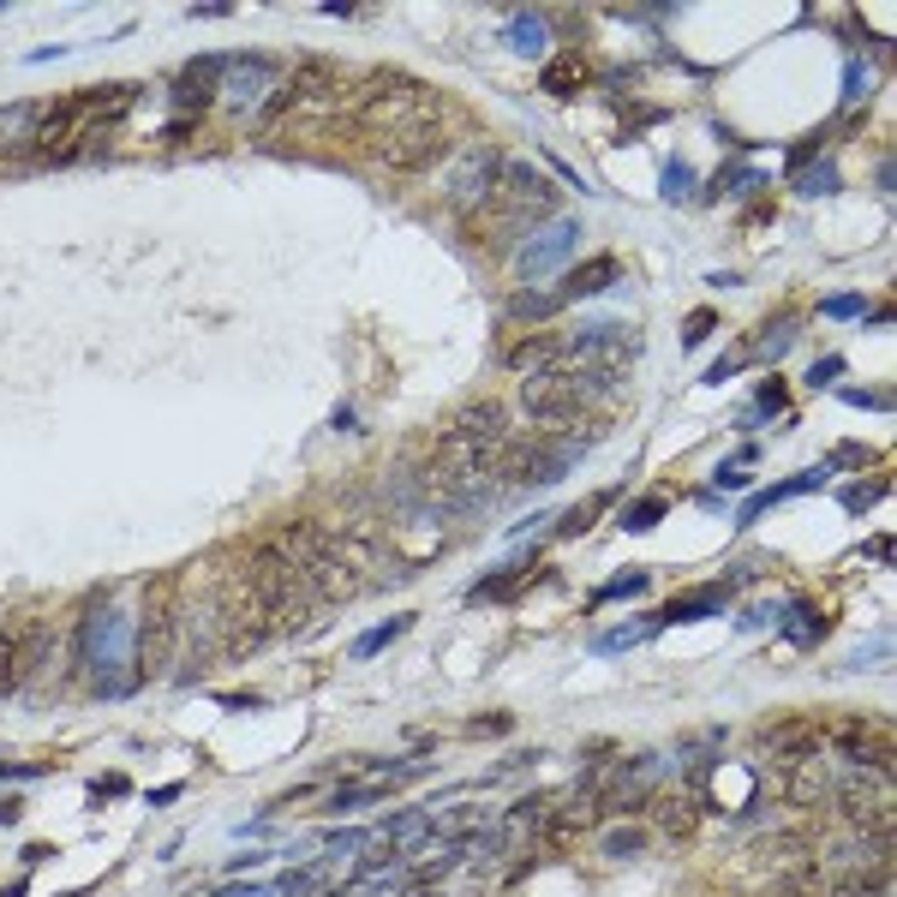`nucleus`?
<instances>
[{"label": "nucleus", "mask_w": 897, "mask_h": 897, "mask_svg": "<svg viewBox=\"0 0 897 897\" xmlns=\"http://www.w3.org/2000/svg\"><path fill=\"white\" fill-rule=\"evenodd\" d=\"M407 897H431V886H413V892H407Z\"/></svg>", "instance_id": "53"}, {"label": "nucleus", "mask_w": 897, "mask_h": 897, "mask_svg": "<svg viewBox=\"0 0 897 897\" xmlns=\"http://www.w3.org/2000/svg\"><path fill=\"white\" fill-rule=\"evenodd\" d=\"M598 850L610 855V862H634L640 850H646V831L640 826H622V831H605V838H598Z\"/></svg>", "instance_id": "32"}, {"label": "nucleus", "mask_w": 897, "mask_h": 897, "mask_svg": "<svg viewBox=\"0 0 897 897\" xmlns=\"http://www.w3.org/2000/svg\"><path fill=\"white\" fill-rule=\"evenodd\" d=\"M503 43L515 48V55H527V60H545V48H550V19H545V12H521V19L503 24Z\"/></svg>", "instance_id": "22"}, {"label": "nucleus", "mask_w": 897, "mask_h": 897, "mask_svg": "<svg viewBox=\"0 0 897 897\" xmlns=\"http://www.w3.org/2000/svg\"><path fill=\"white\" fill-rule=\"evenodd\" d=\"M838 377H843V359L826 353V359H814V371H807V389H831Z\"/></svg>", "instance_id": "42"}, {"label": "nucleus", "mask_w": 897, "mask_h": 897, "mask_svg": "<svg viewBox=\"0 0 897 897\" xmlns=\"http://www.w3.org/2000/svg\"><path fill=\"white\" fill-rule=\"evenodd\" d=\"M276 545L288 550V562L300 569L312 605H348V598L359 593V574L348 569V557H341V545H336V533H329V527H317V521H293V527H281Z\"/></svg>", "instance_id": "3"}, {"label": "nucleus", "mask_w": 897, "mask_h": 897, "mask_svg": "<svg viewBox=\"0 0 897 897\" xmlns=\"http://www.w3.org/2000/svg\"><path fill=\"white\" fill-rule=\"evenodd\" d=\"M426 114H438V96H431L419 79H407V72H377L371 84H359L353 96V132H401V126L426 120Z\"/></svg>", "instance_id": "4"}, {"label": "nucleus", "mask_w": 897, "mask_h": 897, "mask_svg": "<svg viewBox=\"0 0 897 897\" xmlns=\"http://www.w3.org/2000/svg\"><path fill=\"white\" fill-rule=\"evenodd\" d=\"M521 413L545 438H574V419H586V407H581V389H574L569 371H545V377L521 383Z\"/></svg>", "instance_id": "8"}, {"label": "nucleus", "mask_w": 897, "mask_h": 897, "mask_svg": "<svg viewBox=\"0 0 897 897\" xmlns=\"http://www.w3.org/2000/svg\"><path fill=\"white\" fill-rule=\"evenodd\" d=\"M617 497H622V491H598V497H586V503H581V509H562V521H557V533H562V538H574V533H586V527H593V515H598V509H610V503H617Z\"/></svg>", "instance_id": "31"}, {"label": "nucleus", "mask_w": 897, "mask_h": 897, "mask_svg": "<svg viewBox=\"0 0 897 897\" xmlns=\"http://www.w3.org/2000/svg\"><path fill=\"white\" fill-rule=\"evenodd\" d=\"M843 401H850V407H874V413H892V395L886 389H855V383H843Z\"/></svg>", "instance_id": "41"}, {"label": "nucleus", "mask_w": 897, "mask_h": 897, "mask_svg": "<svg viewBox=\"0 0 897 897\" xmlns=\"http://www.w3.org/2000/svg\"><path fill=\"white\" fill-rule=\"evenodd\" d=\"M443 431H449V438H461L467 449H479V455L491 461V473H497V455H503V449L515 443V419H509V407H503V401H467Z\"/></svg>", "instance_id": "14"}, {"label": "nucleus", "mask_w": 897, "mask_h": 897, "mask_svg": "<svg viewBox=\"0 0 897 897\" xmlns=\"http://www.w3.org/2000/svg\"><path fill=\"white\" fill-rule=\"evenodd\" d=\"M407 628H413V617H407V610H401V617H389V622H377V628H365V634L348 646V659H377V652L389 646V640H401Z\"/></svg>", "instance_id": "28"}, {"label": "nucleus", "mask_w": 897, "mask_h": 897, "mask_svg": "<svg viewBox=\"0 0 897 897\" xmlns=\"http://www.w3.org/2000/svg\"><path fill=\"white\" fill-rule=\"evenodd\" d=\"M831 485V467H814V473H796V479H784V485H772V491H760V497H748V503H742V527H754V521L760 515H772L778 503H790V497H807V491H826Z\"/></svg>", "instance_id": "18"}, {"label": "nucleus", "mask_w": 897, "mask_h": 897, "mask_svg": "<svg viewBox=\"0 0 897 897\" xmlns=\"http://www.w3.org/2000/svg\"><path fill=\"white\" fill-rule=\"evenodd\" d=\"M819 317H867V300L862 293H831V300H819Z\"/></svg>", "instance_id": "40"}, {"label": "nucleus", "mask_w": 897, "mask_h": 897, "mask_svg": "<svg viewBox=\"0 0 897 897\" xmlns=\"http://www.w3.org/2000/svg\"><path fill=\"white\" fill-rule=\"evenodd\" d=\"M796 191H802V198H826V191H838V168H831V162H819V168H802V174H796Z\"/></svg>", "instance_id": "36"}, {"label": "nucleus", "mask_w": 897, "mask_h": 897, "mask_svg": "<svg viewBox=\"0 0 897 897\" xmlns=\"http://www.w3.org/2000/svg\"><path fill=\"white\" fill-rule=\"evenodd\" d=\"M879 497H886V479H867V485H843L838 491V503L850 509V515H862V509H874Z\"/></svg>", "instance_id": "35"}, {"label": "nucleus", "mask_w": 897, "mask_h": 897, "mask_svg": "<svg viewBox=\"0 0 897 897\" xmlns=\"http://www.w3.org/2000/svg\"><path fill=\"white\" fill-rule=\"evenodd\" d=\"M778 622H784V634L796 640V646H814V640L826 634V617H814V605H807V598L784 605V610H778Z\"/></svg>", "instance_id": "27"}, {"label": "nucleus", "mask_w": 897, "mask_h": 897, "mask_svg": "<svg viewBox=\"0 0 897 897\" xmlns=\"http://www.w3.org/2000/svg\"><path fill=\"white\" fill-rule=\"evenodd\" d=\"M215 897H276V886H258V879H240V886H222Z\"/></svg>", "instance_id": "47"}, {"label": "nucleus", "mask_w": 897, "mask_h": 897, "mask_svg": "<svg viewBox=\"0 0 897 897\" xmlns=\"http://www.w3.org/2000/svg\"><path fill=\"white\" fill-rule=\"evenodd\" d=\"M186 574L162 569L144 581V605L132 617V688L156 683V676L174 671L179 659V617H186Z\"/></svg>", "instance_id": "1"}, {"label": "nucleus", "mask_w": 897, "mask_h": 897, "mask_svg": "<svg viewBox=\"0 0 897 897\" xmlns=\"http://www.w3.org/2000/svg\"><path fill=\"white\" fill-rule=\"evenodd\" d=\"M640 353V329L634 324H617V317H605V324H581L562 336V365H617L628 371V359Z\"/></svg>", "instance_id": "10"}, {"label": "nucleus", "mask_w": 897, "mask_h": 897, "mask_svg": "<svg viewBox=\"0 0 897 897\" xmlns=\"http://www.w3.org/2000/svg\"><path fill=\"white\" fill-rule=\"evenodd\" d=\"M843 461H862V467H867V461H874V449H862V443H843V449H831V461H826V467H843Z\"/></svg>", "instance_id": "46"}, {"label": "nucleus", "mask_w": 897, "mask_h": 897, "mask_svg": "<svg viewBox=\"0 0 897 897\" xmlns=\"http://www.w3.org/2000/svg\"><path fill=\"white\" fill-rule=\"evenodd\" d=\"M281 60L276 55H222V72H215V102H222L228 114H246V120H258L264 102L281 90Z\"/></svg>", "instance_id": "7"}, {"label": "nucleus", "mask_w": 897, "mask_h": 897, "mask_svg": "<svg viewBox=\"0 0 897 897\" xmlns=\"http://www.w3.org/2000/svg\"><path fill=\"white\" fill-rule=\"evenodd\" d=\"M659 807H652V814H659V831H671V838H688V831L700 826V802L695 796H652Z\"/></svg>", "instance_id": "25"}, {"label": "nucleus", "mask_w": 897, "mask_h": 897, "mask_svg": "<svg viewBox=\"0 0 897 897\" xmlns=\"http://www.w3.org/2000/svg\"><path fill=\"white\" fill-rule=\"evenodd\" d=\"M831 802L843 807L862 838H892L897 807H892V772H874V766H850V772L831 778Z\"/></svg>", "instance_id": "6"}, {"label": "nucleus", "mask_w": 897, "mask_h": 897, "mask_svg": "<svg viewBox=\"0 0 897 897\" xmlns=\"http://www.w3.org/2000/svg\"><path fill=\"white\" fill-rule=\"evenodd\" d=\"M581 234H586V228L574 222V215H557L550 228H533V234H527V246L515 252V276L527 281V288H533V281H545V276H557V269L574 258Z\"/></svg>", "instance_id": "13"}, {"label": "nucleus", "mask_w": 897, "mask_h": 897, "mask_svg": "<svg viewBox=\"0 0 897 897\" xmlns=\"http://www.w3.org/2000/svg\"><path fill=\"white\" fill-rule=\"evenodd\" d=\"M586 449H593V438H545V431L515 438L503 455H497V485H527V491H545V485H557L562 473L586 455Z\"/></svg>", "instance_id": "5"}, {"label": "nucleus", "mask_w": 897, "mask_h": 897, "mask_svg": "<svg viewBox=\"0 0 897 897\" xmlns=\"http://www.w3.org/2000/svg\"><path fill=\"white\" fill-rule=\"evenodd\" d=\"M533 550H527V562H503V569H497V574H485V581L479 586H473V593H467V605H509V598H515L521 593V581H527V574H533Z\"/></svg>", "instance_id": "21"}, {"label": "nucleus", "mask_w": 897, "mask_h": 897, "mask_svg": "<svg viewBox=\"0 0 897 897\" xmlns=\"http://www.w3.org/2000/svg\"><path fill=\"white\" fill-rule=\"evenodd\" d=\"M562 312V300L557 293H515V300H509V317H515V324H545V317H557Z\"/></svg>", "instance_id": "30"}, {"label": "nucleus", "mask_w": 897, "mask_h": 897, "mask_svg": "<svg viewBox=\"0 0 897 897\" xmlns=\"http://www.w3.org/2000/svg\"><path fill=\"white\" fill-rule=\"evenodd\" d=\"M760 862H772V867H807L814 862V838L807 831H772V838H760Z\"/></svg>", "instance_id": "23"}, {"label": "nucleus", "mask_w": 897, "mask_h": 897, "mask_svg": "<svg viewBox=\"0 0 897 897\" xmlns=\"http://www.w3.org/2000/svg\"><path fill=\"white\" fill-rule=\"evenodd\" d=\"M784 796H790V807H826V802H831V772L819 766V754H814V760H796V766H790Z\"/></svg>", "instance_id": "20"}, {"label": "nucleus", "mask_w": 897, "mask_h": 897, "mask_svg": "<svg viewBox=\"0 0 897 897\" xmlns=\"http://www.w3.org/2000/svg\"><path fill=\"white\" fill-rule=\"evenodd\" d=\"M718 324H724L718 312H695V317H688V329H683V341H688V348H700V341H707Z\"/></svg>", "instance_id": "43"}, {"label": "nucleus", "mask_w": 897, "mask_h": 897, "mask_svg": "<svg viewBox=\"0 0 897 897\" xmlns=\"http://www.w3.org/2000/svg\"><path fill=\"white\" fill-rule=\"evenodd\" d=\"M646 634H652V622H628V628H610V634H593V652H598V659H610V652L634 646V640H646Z\"/></svg>", "instance_id": "34"}, {"label": "nucleus", "mask_w": 897, "mask_h": 897, "mask_svg": "<svg viewBox=\"0 0 897 897\" xmlns=\"http://www.w3.org/2000/svg\"><path fill=\"white\" fill-rule=\"evenodd\" d=\"M867 96V67H855L850 60V84H843V102H862Z\"/></svg>", "instance_id": "48"}, {"label": "nucleus", "mask_w": 897, "mask_h": 897, "mask_svg": "<svg viewBox=\"0 0 897 897\" xmlns=\"http://www.w3.org/2000/svg\"><path fill=\"white\" fill-rule=\"evenodd\" d=\"M497 210L521 215V222H545L550 210H557V179H545V168H533V162H509L503 156V179H497Z\"/></svg>", "instance_id": "12"}, {"label": "nucleus", "mask_w": 897, "mask_h": 897, "mask_svg": "<svg viewBox=\"0 0 897 897\" xmlns=\"http://www.w3.org/2000/svg\"><path fill=\"white\" fill-rule=\"evenodd\" d=\"M126 790H132V778L108 772V778H96V784H90V796H126Z\"/></svg>", "instance_id": "45"}, {"label": "nucleus", "mask_w": 897, "mask_h": 897, "mask_svg": "<svg viewBox=\"0 0 897 897\" xmlns=\"http://www.w3.org/2000/svg\"><path fill=\"white\" fill-rule=\"evenodd\" d=\"M36 126H43V102H7L0 108V156L36 150Z\"/></svg>", "instance_id": "19"}, {"label": "nucleus", "mask_w": 897, "mask_h": 897, "mask_svg": "<svg viewBox=\"0 0 897 897\" xmlns=\"http://www.w3.org/2000/svg\"><path fill=\"white\" fill-rule=\"evenodd\" d=\"M503 371H521V383H527V377H545V371H562V336L538 329V336L515 341V348L503 353Z\"/></svg>", "instance_id": "17"}, {"label": "nucleus", "mask_w": 897, "mask_h": 897, "mask_svg": "<svg viewBox=\"0 0 897 897\" xmlns=\"http://www.w3.org/2000/svg\"><path fill=\"white\" fill-rule=\"evenodd\" d=\"M617 276H622V264L610 258V252H598V258H586V264H574L569 276L557 281V300L569 305V300H593V293H605V288H617Z\"/></svg>", "instance_id": "16"}, {"label": "nucleus", "mask_w": 897, "mask_h": 897, "mask_svg": "<svg viewBox=\"0 0 897 897\" xmlns=\"http://www.w3.org/2000/svg\"><path fill=\"white\" fill-rule=\"evenodd\" d=\"M748 485V467H718V491H742Z\"/></svg>", "instance_id": "50"}, {"label": "nucleus", "mask_w": 897, "mask_h": 897, "mask_svg": "<svg viewBox=\"0 0 897 897\" xmlns=\"http://www.w3.org/2000/svg\"><path fill=\"white\" fill-rule=\"evenodd\" d=\"M215 707H222V712H258V707H264V695L240 688V695H215Z\"/></svg>", "instance_id": "44"}, {"label": "nucleus", "mask_w": 897, "mask_h": 897, "mask_svg": "<svg viewBox=\"0 0 897 897\" xmlns=\"http://www.w3.org/2000/svg\"><path fill=\"white\" fill-rule=\"evenodd\" d=\"M497 179H503V156H497L491 144H473L467 156H461L455 168H449V179H443V198L455 203L461 215H479V210H491Z\"/></svg>", "instance_id": "11"}, {"label": "nucleus", "mask_w": 897, "mask_h": 897, "mask_svg": "<svg viewBox=\"0 0 897 897\" xmlns=\"http://www.w3.org/2000/svg\"><path fill=\"white\" fill-rule=\"evenodd\" d=\"M449 144H455V132H449V120L438 108V114H426V120L401 126V132L377 138V162H383V168H395V174H426V168H438V162L449 156Z\"/></svg>", "instance_id": "9"}, {"label": "nucleus", "mask_w": 897, "mask_h": 897, "mask_svg": "<svg viewBox=\"0 0 897 897\" xmlns=\"http://www.w3.org/2000/svg\"><path fill=\"white\" fill-rule=\"evenodd\" d=\"M724 586H700V593H688V598H676L664 617H652V628H676V622H700V617H712V610H724Z\"/></svg>", "instance_id": "24"}, {"label": "nucleus", "mask_w": 897, "mask_h": 897, "mask_svg": "<svg viewBox=\"0 0 897 897\" xmlns=\"http://www.w3.org/2000/svg\"><path fill=\"white\" fill-rule=\"evenodd\" d=\"M179 802V784H156V790H144V807H174Z\"/></svg>", "instance_id": "49"}, {"label": "nucleus", "mask_w": 897, "mask_h": 897, "mask_svg": "<svg viewBox=\"0 0 897 897\" xmlns=\"http://www.w3.org/2000/svg\"><path fill=\"white\" fill-rule=\"evenodd\" d=\"M664 509H671V497H640V503L622 515V533H652L664 521Z\"/></svg>", "instance_id": "33"}, {"label": "nucleus", "mask_w": 897, "mask_h": 897, "mask_svg": "<svg viewBox=\"0 0 897 897\" xmlns=\"http://www.w3.org/2000/svg\"><path fill=\"white\" fill-rule=\"evenodd\" d=\"M646 593V574H617V581H605L593 593V605H610V598H640Z\"/></svg>", "instance_id": "37"}, {"label": "nucleus", "mask_w": 897, "mask_h": 897, "mask_svg": "<svg viewBox=\"0 0 897 897\" xmlns=\"http://www.w3.org/2000/svg\"><path fill=\"white\" fill-rule=\"evenodd\" d=\"M509 718H473V736H503Z\"/></svg>", "instance_id": "51"}, {"label": "nucleus", "mask_w": 897, "mask_h": 897, "mask_svg": "<svg viewBox=\"0 0 897 897\" xmlns=\"http://www.w3.org/2000/svg\"><path fill=\"white\" fill-rule=\"evenodd\" d=\"M742 359H748V348H730V353H718L712 365L700 371V383H707V389H718V383H730V377H736V365H742Z\"/></svg>", "instance_id": "38"}, {"label": "nucleus", "mask_w": 897, "mask_h": 897, "mask_svg": "<svg viewBox=\"0 0 897 897\" xmlns=\"http://www.w3.org/2000/svg\"><path fill=\"white\" fill-rule=\"evenodd\" d=\"M688 191H695V168L683 156H671L664 162V198H688Z\"/></svg>", "instance_id": "39"}, {"label": "nucleus", "mask_w": 897, "mask_h": 897, "mask_svg": "<svg viewBox=\"0 0 897 897\" xmlns=\"http://www.w3.org/2000/svg\"><path fill=\"white\" fill-rule=\"evenodd\" d=\"M545 90H550V96H581V90H586V60L581 55H557L545 67Z\"/></svg>", "instance_id": "26"}, {"label": "nucleus", "mask_w": 897, "mask_h": 897, "mask_svg": "<svg viewBox=\"0 0 897 897\" xmlns=\"http://www.w3.org/2000/svg\"><path fill=\"white\" fill-rule=\"evenodd\" d=\"M371 802H383L377 778H365V784H336L329 802H324V814H359V807H371Z\"/></svg>", "instance_id": "29"}, {"label": "nucleus", "mask_w": 897, "mask_h": 897, "mask_svg": "<svg viewBox=\"0 0 897 897\" xmlns=\"http://www.w3.org/2000/svg\"><path fill=\"white\" fill-rule=\"evenodd\" d=\"M43 646H48V628L43 622H24V628H7V634H0V695H12L24 676H36Z\"/></svg>", "instance_id": "15"}, {"label": "nucleus", "mask_w": 897, "mask_h": 897, "mask_svg": "<svg viewBox=\"0 0 897 897\" xmlns=\"http://www.w3.org/2000/svg\"><path fill=\"white\" fill-rule=\"evenodd\" d=\"M377 897H389V892H377Z\"/></svg>", "instance_id": "55"}, {"label": "nucleus", "mask_w": 897, "mask_h": 897, "mask_svg": "<svg viewBox=\"0 0 897 897\" xmlns=\"http://www.w3.org/2000/svg\"><path fill=\"white\" fill-rule=\"evenodd\" d=\"M67 897H84V892H67Z\"/></svg>", "instance_id": "54"}, {"label": "nucleus", "mask_w": 897, "mask_h": 897, "mask_svg": "<svg viewBox=\"0 0 897 897\" xmlns=\"http://www.w3.org/2000/svg\"><path fill=\"white\" fill-rule=\"evenodd\" d=\"M19 814H24L19 802H12V796H0V826H12V819H19Z\"/></svg>", "instance_id": "52"}, {"label": "nucleus", "mask_w": 897, "mask_h": 897, "mask_svg": "<svg viewBox=\"0 0 897 897\" xmlns=\"http://www.w3.org/2000/svg\"><path fill=\"white\" fill-rule=\"evenodd\" d=\"M246 586H252V598H258V617L269 628V640L300 634V628L312 622V593H305L300 569L288 562V550H281L276 538L246 550Z\"/></svg>", "instance_id": "2"}]
</instances>
